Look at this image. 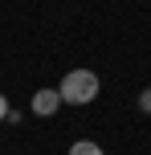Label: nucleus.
I'll return each instance as SVG.
<instances>
[{
    "instance_id": "f03ea898",
    "label": "nucleus",
    "mask_w": 151,
    "mask_h": 155,
    "mask_svg": "<svg viewBox=\"0 0 151 155\" xmlns=\"http://www.w3.org/2000/svg\"><path fill=\"white\" fill-rule=\"evenodd\" d=\"M57 106H61V94H57V90H37V94H33V114L49 118Z\"/></svg>"
},
{
    "instance_id": "f257e3e1",
    "label": "nucleus",
    "mask_w": 151,
    "mask_h": 155,
    "mask_svg": "<svg viewBox=\"0 0 151 155\" xmlns=\"http://www.w3.org/2000/svg\"><path fill=\"white\" fill-rule=\"evenodd\" d=\"M57 94L70 106H86V102L98 98V74L94 70H70L61 78V86H57Z\"/></svg>"
},
{
    "instance_id": "39448f33",
    "label": "nucleus",
    "mask_w": 151,
    "mask_h": 155,
    "mask_svg": "<svg viewBox=\"0 0 151 155\" xmlns=\"http://www.w3.org/2000/svg\"><path fill=\"white\" fill-rule=\"evenodd\" d=\"M139 106H143V110H151V90H143V98H139Z\"/></svg>"
},
{
    "instance_id": "7ed1b4c3",
    "label": "nucleus",
    "mask_w": 151,
    "mask_h": 155,
    "mask_svg": "<svg viewBox=\"0 0 151 155\" xmlns=\"http://www.w3.org/2000/svg\"><path fill=\"white\" fill-rule=\"evenodd\" d=\"M70 155H102V147H98V143H90V139H78L70 147Z\"/></svg>"
},
{
    "instance_id": "20e7f679",
    "label": "nucleus",
    "mask_w": 151,
    "mask_h": 155,
    "mask_svg": "<svg viewBox=\"0 0 151 155\" xmlns=\"http://www.w3.org/2000/svg\"><path fill=\"white\" fill-rule=\"evenodd\" d=\"M4 118H8V98L0 94V123H4Z\"/></svg>"
}]
</instances>
